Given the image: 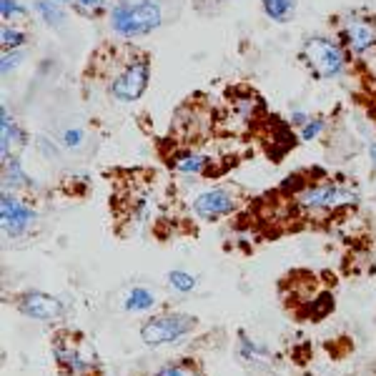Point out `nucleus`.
Instances as JSON below:
<instances>
[{
	"mask_svg": "<svg viewBox=\"0 0 376 376\" xmlns=\"http://www.w3.org/2000/svg\"><path fill=\"white\" fill-rule=\"evenodd\" d=\"M23 61H25V48H20V50H3V58H0V73L8 78V75L15 73V70L23 65Z\"/></svg>",
	"mask_w": 376,
	"mask_h": 376,
	"instance_id": "nucleus-19",
	"label": "nucleus"
},
{
	"mask_svg": "<svg viewBox=\"0 0 376 376\" xmlns=\"http://www.w3.org/2000/svg\"><path fill=\"white\" fill-rule=\"evenodd\" d=\"M169 283L175 288V291H181V294H188V291H194V288H196V276H191L188 271L173 269V271L169 274Z\"/></svg>",
	"mask_w": 376,
	"mask_h": 376,
	"instance_id": "nucleus-20",
	"label": "nucleus"
},
{
	"mask_svg": "<svg viewBox=\"0 0 376 376\" xmlns=\"http://www.w3.org/2000/svg\"><path fill=\"white\" fill-rule=\"evenodd\" d=\"M65 8L75 10L78 15H86V18H98V15H108L111 6L108 0H58Z\"/></svg>",
	"mask_w": 376,
	"mask_h": 376,
	"instance_id": "nucleus-16",
	"label": "nucleus"
},
{
	"mask_svg": "<svg viewBox=\"0 0 376 376\" xmlns=\"http://www.w3.org/2000/svg\"><path fill=\"white\" fill-rule=\"evenodd\" d=\"M324 131H326V120L316 116V118H308L306 125H301L299 138H301V141H306V143H311V141H316V138H319Z\"/></svg>",
	"mask_w": 376,
	"mask_h": 376,
	"instance_id": "nucleus-21",
	"label": "nucleus"
},
{
	"mask_svg": "<svg viewBox=\"0 0 376 376\" xmlns=\"http://www.w3.org/2000/svg\"><path fill=\"white\" fill-rule=\"evenodd\" d=\"M308 118H311L308 113H304V111H291V116H288V123L296 125V128H301V125H306Z\"/></svg>",
	"mask_w": 376,
	"mask_h": 376,
	"instance_id": "nucleus-28",
	"label": "nucleus"
},
{
	"mask_svg": "<svg viewBox=\"0 0 376 376\" xmlns=\"http://www.w3.org/2000/svg\"><path fill=\"white\" fill-rule=\"evenodd\" d=\"M36 186H38L36 178L23 169V161L15 153L3 158V191H20V188L31 191Z\"/></svg>",
	"mask_w": 376,
	"mask_h": 376,
	"instance_id": "nucleus-12",
	"label": "nucleus"
},
{
	"mask_svg": "<svg viewBox=\"0 0 376 376\" xmlns=\"http://www.w3.org/2000/svg\"><path fill=\"white\" fill-rule=\"evenodd\" d=\"M196 319L186 313H166V316H153L141 326V341L146 346H163L173 344L181 336H186L194 329Z\"/></svg>",
	"mask_w": 376,
	"mask_h": 376,
	"instance_id": "nucleus-6",
	"label": "nucleus"
},
{
	"mask_svg": "<svg viewBox=\"0 0 376 376\" xmlns=\"http://www.w3.org/2000/svg\"><path fill=\"white\" fill-rule=\"evenodd\" d=\"M38 213L31 203H25L13 191H3V196H0V226L8 238L25 236L33 228Z\"/></svg>",
	"mask_w": 376,
	"mask_h": 376,
	"instance_id": "nucleus-7",
	"label": "nucleus"
},
{
	"mask_svg": "<svg viewBox=\"0 0 376 376\" xmlns=\"http://www.w3.org/2000/svg\"><path fill=\"white\" fill-rule=\"evenodd\" d=\"M18 308L23 316L36 321H53L63 313V304L56 296L43 294V291H28L18 299Z\"/></svg>",
	"mask_w": 376,
	"mask_h": 376,
	"instance_id": "nucleus-9",
	"label": "nucleus"
},
{
	"mask_svg": "<svg viewBox=\"0 0 376 376\" xmlns=\"http://www.w3.org/2000/svg\"><path fill=\"white\" fill-rule=\"evenodd\" d=\"M36 146H38V150L43 153V156H53V158H58V148H56V143H50L48 138H38L36 141Z\"/></svg>",
	"mask_w": 376,
	"mask_h": 376,
	"instance_id": "nucleus-27",
	"label": "nucleus"
},
{
	"mask_svg": "<svg viewBox=\"0 0 376 376\" xmlns=\"http://www.w3.org/2000/svg\"><path fill=\"white\" fill-rule=\"evenodd\" d=\"M28 141H31L28 131L15 120V116H13L6 103H3V106H0V161L13 156L15 150H23L25 146H28Z\"/></svg>",
	"mask_w": 376,
	"mask_h": 376,
	"instance_id": "nucleus-10",
	"label": "nucleus"
},
{
	"mask_svg": "<svg viewBox=\"0 0 376 376\" xmlns=\"http://www.w3.org/2000/svg\"><path fill=\"white\" fill-rule=\"evenodd\" d=\"M153 304H156V296L150 294L148 288H131V294L125 296V308L128 311H148V308H153Z\"/></svg>",
	"mask_w": 376,
	"mask_h": 376,
	"instance_id": "nucleus-18",
	"label": "nucleus"
},
{
	"mask_svg": "<svg viewBox=\"0 0 376 376\" xmlns=\"http://www.w3.org/2000/svg\"><path fill=\"white\" fill-rule=\"evenodd\" d=\"M338 38L351 56L374 58L376 56V15L366 10H351L341 15Z\"/></svg>",
	"mask_w": 376,
	"mask_h": 376,
	"instance_id": "nucleus-4",
	"label": "nucleus"
},
{
	"mask_svg": "<svg viewBox=\"0 0 376 376\" xmlns=\"http://www.w3.org/2000/svg\"><path fill=\"white\" fill-rule=\"evenodd\" d=\"M25 15H28V8L20 6L18 0H0V18L6 23H10L15 18H25Z\"/></svg>",
	"mask_w": 376,
	"mask_h": 376,
	"instance_id": "nucleus-22",
	"label": "nucleus"
},
{
	"mask_svg": "<svg viewBox=\"0 0 376 376\" xmlns=\"http://www.w3.org/2000/svg\"><path fill=\"white\" fill-rule=\"evenodd\" d=\"M33 10L38 13V18L43 20L48 28H63L65 20H68V10L58 0H36Z\"/></svg>",
	"mask_w": 376,
	"mask_h": 376,
	"instance_id": "nucleus-15",
	"label": "nucleus"
},
{
	"mask_svg": "<svg viewBox=\"0 0 376 376\" xmlns=\"http://www.w3.org/2000/svg\"><path fill=\"white\" fill-rule=\"evenodd\" d=\"M331 308H334V296L331 294H321L319 299L313 301V308H308V316H311L313 321H319V319H324Z\"/></svg>",
	"mask_w": 376,
	"mask_h": 376,
	"instance_id": "nucleus-23",
	"label": "nucleus"
},
{
	"mask_svg": "<svg viewBox=\"0 0 376 376\" xmlns=\"http://www.w3.org/2000/svg\"><path fill=\"white\" fill-rule=\"evenodd\" d=\"M83 141H86V133L81 131V128H68V131H63V146L70 150L81 148Z\"/></svg>",
	"mask_w": 376,
	"mask_h": 376,
	"instance_id": "nucleus-25",
	"label": "nucleus"
},
{
	"mask_svg": "<svg viewBox=\"0 0 376 376\" xmlns=\"http://www.w3.org/2000/svg\"><path fill=\"white\" fill-rule=\"evenodd\" d=\"M158 376H201V374L188 361H181V363H171V366L161 369Z\"/></svg>",
	"mask_w": 376,
	"mask_h": 376,
	"instance_id": "nucleus-24",
	"label": "nucleus"
},
{
	"mask_svg": "<svg viewBox=\"0 0 376 376\" xmlns=\"http://www.w3.org/2000/svg\"><path fill=\"white\" fill-rule=\"evenodd\" d=\"M108 28L123 40L156 33L166 23L161 0H116L106 15Z\"/></svg>",
	"mask_w": 376,
	"mask_h": 376,
	"instance_id": "nucleus-1",
	"label": "nucleus"
},
{
	"mask_svg": "<svg viewBox=\"0 0 376 376\" xmlns=\"http://www.w3.org/2000/svg\"><path fill=\"white\" fill-rule=\"evenodd\" d=\"M28 33L20 31V28H15V25L6 23L3 28H0V45H3V50H20L28 45Z\"/></svg>",
	"mask_w": 376,
	"mask_h": 376,
	"instance_id": "nucleus-17",
	"label": "nucleus"
},
{
	"mask_svg": "<svg viewBox=\"0 0 376 376\" xmlns=\"http://www.w3.org/2000/svg\"><path fill=\"white\" fill-rule=\"evenodd\" d=\"M261 354H266V349H263V346H256L253 341H249V338L241 334V357L256 359V357H261Z\"/></svg>",
	"mask_w": 376,
	"mask_h": 376,
	"instance_id": "nucleus-26",
	"label": "nucleus"
},
{
	"mask_svg": "<svg viewBox=\"0 0 376 376\" xmlns=\"http://www.w3.org/2000/svg\"><path fill=\"white\" fill-rule=\"evenodd\" d=\"M369 156H371V166H374V171H376V141L369 143Z\"/></svg>",
	"mask_w": 376,
	"mask_h": 376,
	"instance_id": "nucleus-29",
	"label": "nucleus"
},
{
	"mask_svg": "<svg viewBox=\"0 0 376 376\" xmlns=\"http://www.w3.org/2000/svg\"><path fill=\"white\" fill-rule=\"evenodd\" d=\"M169 166L183 175H206L213 166V158L203 156V153H198V150L178 148L169 156Z\"/></svg>",
	"mask_w": 376,
	"mask_h": 376,
	"instance_id": "nucleus-11",
	"label": "nucleus"
},
{
	"mask_svg": "<svg viewBox=\"0 0 376 376\" xmlns=\"http://www.w3.org/2000/svg\"><path fill=\"white\" fill-rule=\"evenodd\" d=\"M191 208H194V213L198 219L216 221V219H224V216H231L238 208V198L231 188L216 186V188L201 191L194 198V203H191Z\"/></svg>",
	"mask_w": 376,
	"mask_h": 376,
	"instance_id": "nucleus-8",
	"label": "nucleus"
},
{
	"mask_svg": "<svg viewBox=\"0 0 376 376\" xmlns=\"http://www.w3.org/2000/svg\"><path fill=\"white\" fill-rule=\"evenodd\" d=\"M56 359L61 366H65V369L70 371V374H81V371L91 369V363H93L86 354H81V351L75 349L70 338L68 341H61V338L56 341Z\"/></svg>",
	"mask_w": 376,
	"mask_h": 376,
	"instance_id": "nucleus-13",
	"label": "nucleus"
},
{
	"mask_svg": "<svg viewBox=\"0 0 376 376\" xmlns=\"http://www.w3.org/2000/svg\"><path fill=\"white\" fill-rule=\"evenodd\" d=\"M150 83V56L141 50H131L123 58L120 68L108 81V95L116 103H136L143 98Z\"/></svg>",
	"mask_w": 376,
	"mask_h": 376,
	"instance_id": "nucleus-3",
	"label": "nucleus"
},
{
	"mask_svg": "<svg viewBox=\"0 0 376 376\" xmlns=\"http://www.w3.org/2000/svg\"><path fill=\"white\" fill-rule=\"evenodd\" d=\"M351 53L338 36H306L301 43V61L316 81H336L349 68Z\"/></svg>",
	"mask_w": 376,
	"mask_h": 376,
	"instance_id": "nucleus-2",
	"label": "nucleus"
},
{
	"mask_svg": "<svg viewBox=\"0 0 376 376\" xmlns=\"http://www.w3.org/2000/svg\"><path fill=\"white\" fill-rule=\"evenodd\" d=\"M296 203L304 211H338V208L357 206L359 194L354 188L338 186V183H319V186L301 188Z\"/></svg>",
	"mask_w": 376,
	"mask_h": 376,
	"instance_id": "nucleus-5",
	"label": "nucleus"
},
{
	"mask_svg": "<svg viewBox=\"0 0 376 376\" xmlns=\"http://www.w3.org/2000/svg\"><path fill=\"white\" fill-rule=\"evenodd\" d=\"M299 0H261L263 15L276 25H286L294 20Z\"/></svg>",
	"mask_w": 376,
	"mask_h": 376,
	"instance_id": "nucleus-14",
	"label": "nucleus"
}]
</instances>
